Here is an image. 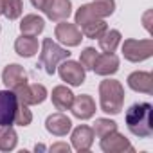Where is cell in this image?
Returning <instances> with one entry per match:
<instances>
[{
	"label": "cell",
	"mask_w": 153,
	"mask_h": 153,
	"mask_svg": "<svg viewBox=\"0 0 153 153\" xmlns=\"http://www.w3.org/2000/svg\"><path fill=\"white\" fill-rule=\"evenodd\" d=\"M124 121L131 135L148 139L153 133V106L149 103H135L126 110Z\"/></svg>",
	"instance_id": "6da1fadb"
},
{
	"label": "cell",
	"mask_w": 153,
	"mask_h": 153,
	"mask_svg": "<svg viewBox=\"0 0 153 153\" xmlns=\"http://www.w3.org/2000/svg\"><path fill=\"white\" fill-rule=\"evenodd\" d=\"M99 106L108 115L121 114L124 106V87L117 79H103L99 83Z\"/></svg>",
	"instance_id": "7a4b0ae2"
},
{
	"label": "cell",
	"mask_w": 153,
	"mask_h": 153,
	"mask_svg": "<svg viewBox=\"0 0 153 153\" xmlns=\"http://www.w3.org/2000/svg\"><path fill=\"white\" fill-rule=\"evenodd\" d=\"M115 11V0H92L90 4L81 6L74 15L76 25L81 27L90 20H105Z\"/></svg>",
	"instance_id": "3957f363"
},
{
	"label": "cell",
	"mask_w": 153,
	"mask_h": 153,
	"mask_svg": "<svg viewBox=\"0 0 153 153\" xmlns=\"http://www.w3.org/2000/svg\"><path fill=\"white\" fill-rule=\"evenodd\" d=\"M67 58H70V52L65 47L56 43L52 38H43L42 49H40V67H43V70L49 76L56 74L58 65Z\"/></svg>",
	"instance_id": "277c9868"
},
{
	"label": "cell",
	"mask_w": 153,
	"mask_h": 153,
	"mask_svg": "<svg viewBox=\"0 0 153 153\" xmlns=\"http://www.w3.org/2000/svg\"><path fill=\"white\" fill-rule=\"evenodd\" d=\"M121 51H123L124 59H128L131 63H140V61L151 58V54H153V40L151 38H144V40L128 38L121 45Z\"/></svg>",
	"instance_id": "5b68a950"
},
{
	"label": "cell",
	"mask_w": 153,
	"mask_h": 153,
	"mask_svg": "<svg viewBox=\"0 0 153 153\" xmlns=\"http://www.w3.org/2000/svg\"><path fill=\"white\" fill-rule=\"evenodd\" d=\"M56 72L59 74L61 81H65L70 87H81L85 83V78H87V70L81 67V63L79 61H74L70 58L63 59L58 65Z\"/></svg>",
	"instance_id": "8992f818"
},
{
	"label": "cell",
	"mask_w": 153,
	"mask_h": 153,
	"mask_svg": "<svg viewBox=\"0 0 153 153\" xmlns=\"http://www.w3.org/2000/svg\"><path fill=\"white\" fill-rule=\"evenodd\" d=\"M13 92H15L18 103H24L27 106L42 105L47 99V96H49V92H47V88L43 85H40V83H27V81L22 83L20 87H16Z\"/></svg>",
	"instance_id": "52a82bcc"
},
{
	"label": "cell",
	"mask_w": 153,
	"mask_h": 153,
	"mask_svg": "<svg viewBox=\"0 0 153 153\" xmlns=\"http://www.w3.org/2000/svg\"><path fill=\"white\" fill-rule=\"evenodd\" d=\"M54 38L65 47H78L83 40V33L76 24H68L67 20H61L54 27Z\"/></svg>",
	"instance_id": "ba28073f"
},
{
	"label": "cell",
	"mask_w": 153,
	"mask_h": 153,
	"mask_svg": "<svg viewBox=\"0 0 153 153\" xmlns=\"http://www.w3.org/2000/svg\"><path fill=\"white\" fill-rule=\"evenodd\" d=\"M99 146H101V149H103L105 153H124V151L133 153V151H135V148L130 144V140H128L123 133H119L117 130H115V131H110V133L105 135V137H101Z\"/></svg>",
	"instance_id": "9c48e42d"
},
{
	"label": "cell",
	"mask_w": 153,
	"mask_h": 153,
	"mask_svg": "<svg viewBox=\"0 0 153 153\" xmlns=\"http://www.w3.org/2000/svg\"><path fill=\"white\" fill-rule=\"evenodd\" d=\"M18 108V99L13 90H0V126L13 124L15 112Z\"/></svg>",
	"instance_id": "30bf717a"
},
{
	"label": "cell",
	"mask_w": 153,
	"mask_h": 153,
	"mask_svg": "<svg viewBox=\"0 0 153 153\" xmlns=\"http://www.w3.org/2000/svg\"><path fill=\"white\" fill-rule=\"evenodd\" d=\"M70 112H72L74 117H78V119H81V121L92 119L94 114H96V101H94V97L88 96V94L74 96V101H72Z\"/></svg>",
	"instance_id": "8fae6325"
},
{
	"label": "cell",
	"mask_w": 153,
	"mask_h": 153,
	"mask_svg": "<svg viewBox=\"0 0 153 153\" xmlns=\"http://www.w3.org/2000/svg\"><path fill=\"white\" fill-rule=\"evenodd\" d=\"M94 139H96L94 130L90 126H87V124H79L78 128H74L72 130V135H70L72 148L76 151H79V153L88 151L92 148V144H94Z\"/></svg>",
	"instance_id": "7c38bea8"
},
{
	"label": "cell",
	"mask_w": 153,
	"mask_h": 153,
	"mask_svg": "<svg viewBox=\"0 0 153 153\" xmlns=\"http://www.w3.org/2000/svg\"><path fill=\"white\" fill-rule=\"evenodd\" d=\"M45 130H47L51 135L65 137V135L70 133V130H72V121H70V117L65 115L63 112H56V114H51V115L45 119Z\"/></svg>",
	"instance_id": "4fadbf2b"
},
{
	"label": "cell",
	"mask_w": 153,
	"mask_h": 153,
	"mask_svg": "<svg viewBox=\"0 0 153 153\" xmlns=\"http://www.w3.org/2000/svg\"><path fill=\"white\" fill-rule=\"evenodd\" d=\"M27 81V72L22 65L18 63H9L4 67L2 70V83L6 85V88L15 90L16 87H20L22 83Z\"/></svg>",
	"instance_id": "5bb4252c"
},
{
	"label": "cell",
	"mask_w": 153,
	"mask_h": 153,
	"mask_svg": "<svg viewBox=\"0 0 153 153\" xmlns=\"http://www.w3.org/2000/svg\"><path fill=\"white\" fill-rule=\"evenodd\" d=\"M43 13L49 20L61 22L72 15V4H70V0H47Z\"/></svg>",
	"instance_id": "9a60e30c"
},
{
	"label": "cell",
	"mask_w": 153,
	"mask_h": 153,
	"mask_svg": "<svg viewBox=\"0 0 153 153\" xmlns=\"http://www.w3.org/2000/svg\"><path fill=\"white\" fill-rule=\"evenodd\" d=\"M126 83L133 92H140V94H148V96L153 94V76H151V72L135 70L128 76Z\"/></svg>",
	"instance_id": "2e32d148"
},
{
	"label": "cell",
	"mask_w": 153,
	"mask_h": 153,
	"mask_svg": "<svg viewBox=\"0 0 153 153\" xmlns=\"http://www.w3.org/2000/svg\"><path fill=\"white\" fill-rule=\"evenodd\" d=\"M92 70H94L97 76H105V78H106V76H114V74L119 70V58H117L114 52L97 54Z\"/></svg>",
	"instance_id": "e0dca14e"
},
{
	"label": "cell",
	"mask_w": 153,
	"mask_h": 153,
	"mask_svg": "<svg viewBox=\"0 0 153 153\" xmlns=\"http://www.w3.org/2000/svg\"><path fill=\"white\" fill-rule=\"evenodd\" d=\"M51 99H52V105L56 110L59 112H65V110H70L72 106V101H74V94L68 87L65 85H58L52 88V94H51Z\"/></svg>",
	"instance_id": "ac0fdd59"
},
{
	"label": "cell",
	"mask_w": 153,
	"mask_h": 153,
	"mask_svg": "<svg viewBox=\"0 0 153 153\" xmlns=\"http://www.w3.org/2000/svg\"><path fill=\"white\" fill-rule=\"evenodd\" d=\"M45 29V20L38 15H25L20 22V33L25 36H38Z\"/></svg>",
	"instance_id": "d6986e66"
},
{
	"label": "cell",
	"mask_w": 153,
	"mask_h": 153,
	"mask_svg": "<svg viewBox=\"0 0 153 153\" xmlns=\"http://www.w3.org/2000/svg\"><path fill=\"white\" fill-rule=\"evenodd\" d=\"M40 43L36 40V36H25L22 34L20 38L15 40V52L22 58H33L34 54H38Z\"/></svg>",
	"instance_id": "ffe728a7"
},
{
	"label": "cell",
	"mask_w": 153,
	"mask_h": 153,
	"mask_svg": "<svg viewBox=\"0 0 153 153\" xmlns=\"http://www.w3.org/2000/svg\"><path fill=\"white\" fill-rule=\"evenodd\" d=\"M18 144V133L13 128V124L9 126H0V151H13Z\"/></svg>",
	"instance_id": "44dd1931"
},
{
	"label": "cell",
	"mask_w": 153,
	"mask_h": 153,
	"mask_svg": "<svg viewBox=\"0 0 153 153\" xmlns=\"http://www.w3.org/2000/svg\"><path fill=\"white\" fill-rule=\"evenodd\" d=\"M97 40H99V49L103 52H115V49L119 47L123 36H121V33L117 29H106L103 33V36L97 38Z\"/></svg>",
	"instance_id": "7402d4cb"
},
{
	"label": "cell",
	"mask_w": 153,
	"mask_h": 153,
	"mask_svg": "<svg viewBox=\"0 0 153 153\" xmlns=\"http://www.w3.org/2000/svg\"><path fill=\"white\" fill-rule=\"evenodd\" d=\"M79 29H81V33H83V36H85V38L97 40V38H101V36H103V33L108 29V25H106V22H105V20H90V22L83 24Z\"/></svg>",
	"instance_id": "603a6c76"
},
{
	"label": "cell",
	"mask_w": 153,
	"mask_h": 153,
	"mask_svg": "<svg viewBox=\"0 0 153 153\" xmlns=\"http://www.w3.org/2000/svg\"><path fill=\"white\" fill-rule=\"evenodd\" d=\"M92 130H94V135L101 139V137L108 135L110 131H115L117 130V123L112 121V119H106V117H99V119H96Z\"/></svg>",
	"instance_id": "cb8c5ba5"
},
{
	"label": "cell",
	"mask_w": 153,
	"mask_h": 153,
	"mask_svg": "<svg viewBox=\"0 0 153 153\" xmlns=\"http://www.w3.org/2000/svg\"><path fill=\"white\" fill-rule=\"evenodd\" d=\"M24 13V2L22 0H4V16L7 20H16Z\"/></svg>",
	"instance_id": "d4e9b609"
},
{
	"label": "cell",
	"mask_w": 153,
	"mask_h": 153,
	"mask_svg": "<svg viewBox=\"0 0 153 153\" xmlns=\"http://www.w3.org/2000/svg\"><path fill=\"white\" fill-rule=\"evenodd\" d=\"M31 123H33V112L29 110V106H27V105H24V103H18V108H16V112H15L13 124L25 128V126H29Z\"/></svg>",
	"instance_id": "484cf974"
},
{
	"label": "cell",
	"mask_w": 153,
	"mask_h": 153,
	"mask_svg": "<svg viewBox=\"0 0 153 153\" xmlns=\"http://www.w3.org/2000/svg\"><path fill=\"white\" fill-rule=\"evenodd\" d=\"M97 54H99V52H97L94 47H85L83 52H81V56H79V63H81V67H83L85 70H92Z\"/></svg>",
	"instance_id": "4316f807"
},
{
	"label": "cell",
	"mask_w": 153,
	"mask_h": 153,
	"mask_svg": "<svg viewBox=\"0 0 153 153\" xmlns=\"http://www.w3.org/2000/svg\"><path fill=\"white\" fill-rule=\"evenodd\" d=\"M51 151H52V153H56V151H65V153H68V151H70V146H68L67 142H56V144L51 146Z\"/></svg>",
	"instance_id": "83f0119b"
},
{
	"label": "cell",
	"mask_w": 153,
	"mask_h": 153,
	"mask_svg": "<svg viewBox=\"0 0 153 153\" xmlns=\"http://www.w3.org/2000/svg\"><path fill=\"white\" fill-rule=\"evenodd\" d=\"M31 4H33L34 9L43 11V7H45V4H47V0H31Z\"/></svg>",
	"instance_id": "f1b7e54d"
},
{
	"label": "cell",
	"mask_w": 153,
	"mask_h": 153,
	"mask_svg": "<svg viewBox=\"0 0 153 153\" xmlns=\"http://www.w3.org/2000/svg\"><path fill=\"white\" fill-rule=\"evenodd\" d=\"M0 15H4V0H0Z\"/></svg>",
	"instance_id": "f546056e"
},
{
	"label": "cell",
	"mask_w": 153,
	"mask_h": 153,
	"mask_svg": "<svg viewBox=\"0 0 153 153\" xmlns=\"http://www.w3.org/2000/svg\"><path fill=\"white\" fill-rule=\"evenodd\" d=\"M0 31H2V27H0Z\"/></svg>",
	"instance_id": "4dcf8cb0"
}]
</instances>
